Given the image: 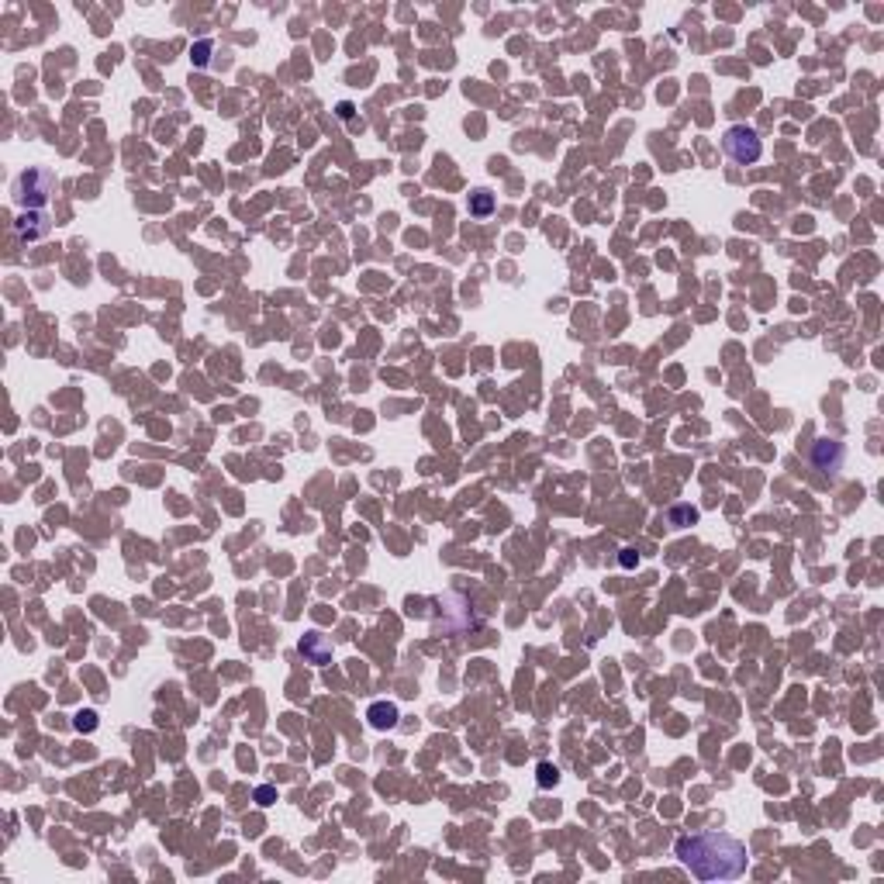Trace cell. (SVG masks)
<instances>
[{
    "mask_svg": "<svg viewBox=\"0 0 884 884\" xmlns=\"http://www.w3.org/2000/svg\"><path fill=\"white\" fill-rule=\"evenodd\" d=\"M673 854L698 881H732V878L746 874V863H750L746 846L736 836H725V832L681 836Z\"/></svg>",
    "mask_w": 884,
    "mask_h": 884,
    "instance_id": "cell-1",
    "label": "cell"
},
{
    "mask_svg": "<svg viewBox=\"0 0 884 884\" xmlns=\"http://www.w3.org/2000/svg\"><path fill=\"white\" fill-rule=\"evenodd\" d=\"M55 187V173L52 169H42V166H35V169H28L18 177V184H14V201L28 208V211H38L45 201H49V194Z\"/></svg>",
    "mask_w": 884,
    "mask_h": 884,
    "instance_id": "cell-2",
    "label": "cell"
},
{
    "mask_svg": "<svg viewBox=\"0 0 884 884\" xmlns=\"http://www.w3.org/2000/svg\"><path fill=\"white\" fill-rule=\"evenodd\" d=\"M722 149H725V156L732 162H739V166H750V162H756L763 156V142H760L756 128H750V125H732V128H725Z\"/></svg>",
    "mask_w": 884,
    "mask_h": 884,
    "instance_id": "cell-3",
    "label": "cell"
},
{
    "mask_svg": "<svg viewBox=\"0 0 884 884\" xmlns=\"http://www.w3.org/2000/svg\"><path fill=\"white\" fill-rule=\"evenodd\" d=\"M812 466L819 470V474H829L836 477L839 470H843V459H846V449H843V442H836V439H819L815 446H812Z\"/></svg>",
    "mask_w": 884,
    "mask_h": 884,
    "instance_id": "cell-4",
    "label": "cell"
},
{
    "mask_svg": "<svg viewBox=\"0 0 884 884\" xmlns=\"http://www.w3.org/2000/svg\"><path fill=\"white\" fill-rule=\"evenodd\" d=\"M14 228H18L21 239L31 242V239H42L49 232V221H45V215H38V211H28V215H21L14 221Z\"/></svg>",
    "mask_w": 884,
    "mask_h": 884,
    "instance_id": "cell-5",
    "label": "cell"
},
{
    "mask_svg": "<svg viewBox=\"0 0 884 884\" xmlns=\"http://www.w3.org/2000/svg\"><path fill=\"white\" fill-rule=\"evenodd\" d=\"M370 722L376 729H391V725H398V708L394 705H387V701H376L370 705Z\"/></svg>",
    "mask_w": 884,
    "mask_h": 884,
    "instance_id": "cell-6",
    "label": "cell"
},
{
    "mask_svg": "<svg viewBox=\"0 0 884 884\" xmlns=\"http://www.w3.org/2000/svg\"><path fill=\"white\" fill-rule=\"evenodd\" d=\"M301 653H304L311 664H325V660H328V643H325L322 636H304V639H301Z\"/></svg>",
    "mask_w": 884,
    "mask_h": 884,
    "instance_id": "cell-7",
    "label": "cell"
},
{
    "mask_svg": "<svg viewBox=\"0 0 884 884\" xmlns=\"http://www.w3.org/2000/svg\"><path fill=\"white\" fill-rule=\"evenodd\" d=\"M491 208H494V197H491L487 190H477V194L470 197V215L483 218V215H491Z\"/></svg>",
    "mask_w": 884,
    "mask_h": 884,
    "instance_id": "cell-8",
    "label": "cell"
},
{
    "mask_svg": "<svg viewBox=\"0 0 884 884\" xmlns=\"http://www.w3.org/2000/svg\"><path fill=\"white\" fill-rule=\"evenodd\" d=\"M560 781V771L553 763H539V788H553Z\"/></svg>",
    "mask_w": 884,
    "mask_h": 884,
    "instance_id": "cell-9",
    "label": "cell"
},
{
    "mask_svg": "<svg viewBox=\"0 0 884 884\" xmlns=\"http://www.w3.org/2000/svg\"><path fill=\"white\" fill-rule=\"evenodd\" d=\"M273 798H276V791H273V788H259V791H256V802H259V805H273Z\"/></svg>",
    "mask_w": 884,
    "mask_h": 884,
    "instance_id": "cell-10",
    "label": "cell"
},
{
    "mask_svg": "<svg viewBox=\"0 0 884 884\" xmlns=\"http://www.w3.org/2000/svg\"><path fill=\"white\" fill-rule=\"evenodd\" d=\"M94 719H97V715H94V712H83L80 719H77V729H94V725H97V722H94Z\"/></svg>",
    "mask_w": 884,
    "mask_h": 884,
    "instance_id": "cell-11",
    "label": "cell"
},
{
    "mask_svg": "<svg viewBox=\"0 0 884 884\" xmlns=\"http://www.w3.org/2000/svg\"><path fill=\"white\" fill-rule=\"evenodd\" d=\"M636 563H639V560L632 556V549H625V553H622V566H636Z\"/></svg>",
    "mask_w": 884,
    "mask_h": 884,
    "instance_id": "cell-12",
    "label": "cell"
}]
</instances>
